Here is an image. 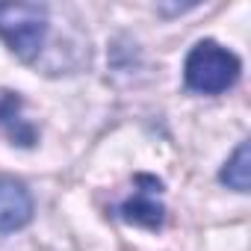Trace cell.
Segmentation results:
<instances>
[{
    "instance_id": "obj_1",
    "label": "cell",
    "mask_w": 251,
    "mask_h": 251,
    "mask_svg": "<svg viewBox=\"0 0 251 251\" xmlns=\"http://www.w3.org/2000/svg\"><path fill=\"white\" fill-rule=\"evenodd\" d=\"M239 74H242L239 56L213 39L198 42L183 62V83L189 92L198 95H222L230 86H236Z\"/></svg>"
},
{
    "instance_id": "obj_2",
    "label": "cell",
    "mask_w": 251,
    "mask_h": 251,
    "mask_svg": "<svg viewBox=\"0 0 251 251\" xmlns=\"http://www.w3.org/2000/svg\"><path fill=\"white\" fill-rule=\"evenodd\" d=\"M50 21H48V6L42 3H0V39L6 48L24 59L33 62L48 39Z\"/></svg>"
},
{
    "instance_id": "obj_3",
    "label": "cell",
    "mask_w": 251,
    "mask_h": 251,
    "mask_svg": "<svg viewBox=\"0 0 251 251\" xmlns=\"http://www.w3.org/2000/svg\"><path fill=\"white\" fill-rule=\"evenodd\" d=\"M33 219V195L21 180L0 177V233H12L30 225Z\"/></svg>"
},
{
    "instance_id": "obj_4",
    "label": "cell",
    "mask_w": 251,
    "mask_h": 251,
    "mask_svg": "<svg viewBox=\"0 0 251 251\" xmlns=\"http://www.w3.org/2000/svg\"><path fill=\"white\" fill-rule=\"evenodd\" d=\"M118 213H121L124 222L148 227V230H157L166 222V207L157 198H151V195H133V198H127L118 207Z\"/></svg>"
},
{
    "instance_id": "obj_5",
    "label": "cell",
    "mask_w": 251,
    "mask_h": 251,
    "mask_svg": "<svg viewBox=\"0 0 251 251\" xmlns=\"http://www.w3.org/2000/svg\"><path fill=\"white\" fill-rule=\"evenodd\" d=\"M219 180L233 192H248V186H251V148H248V142H239L233 157L222 166Z\"/></svg>"
}]
</instances>
